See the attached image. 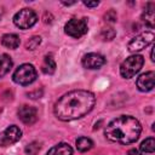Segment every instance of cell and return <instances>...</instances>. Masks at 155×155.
Wrapping results in <instances>:
<instances>
[{"label": "cell", "mask_w": 155, "mask_h": 155, "mask_svg": "<svg viewBox=\"0 0 155 155\" xmlns=\"http://www.w3.org/2000/svg\"><path fill=\"white\" fill-rule=\"evenodd\" d=\"M38 21L36 13L30 8H23L13 16V23L19 29H29Z\"/></svg>", "instance_id": "5b68a950"}, {"label": "cell", "mask_w": 155, "mask_h": 155, "mask_svg": "<svg viewBox=\"0 0 155 155\" xmlns=\"http://www.w3.org/2000/svg\"><path fill=\"white\" fill-rule=\"evenodd\" d=\"M11 68H12V59H11V57L5 54V53L0 54V78L5 76L10 71Z\"/></svg>", "instance_id": "5bb4252c"}, {"label": "cell", "mask_w": 155, "mask_h": 155, "mask_svg": "<svg viewBox=\"0 0 155 155\" xmlns=\"http://www.w3.org/2000/svg\"><path fill=\"white\" fill-rule=\"evenodd\" d=\"M40 144L38 143V142H31V143H29L27 147H25V153L28 154V155H36L38 153H39V150H40Z\"/></svg>", "instance_id": "d6986e66"}, {"label": "cell", "mask_w": 155, "mask_h": 155, "mask_svg": "<svg viewBox=\"0 0 155 155\" xmlns=\"http://www.w3.org/2000/svg\"><path fill=\"white\" fill-rule=\"evenodd\" d=\"M64 31L69 36L79 39L87 33V22L85 18H73L65 23Z\"/></svg>", "instance_id": "8992f818"}, {"label": "cell", "mask_w": 155, "mask_h": 155, "mask_svg": "<svg viewBox=\"0 0 155 155\" xmlns=\"http://www.w3.org/2000/svg\"><path fill=\"white\" fill-rule=\"evenodd\" d=\"M104 18H105L107 22H115V21H116V13H115V11H114V10L108 11V12L105 13Z\"/></svg>", "instance_id": "7402d4cb"}, {"label": "cell", "mask_w": 155, "mask_h": 155, "mask_svg": "<svg viewBox=\"0 0 155 155\" xmlns=\"http://www.w3.org/2000/svg\"><path fill=\"white\" fill-rule=\"evenodd\" d=\"M41 69H42V71L45 74H53L54 73V70H56V63H54V59L52 58L51 54L45 56Z\"/></svg>", "instance_id": "2e32d148"}, {"label": "cell", "mask_w": 155, "mask_h": 155, "mask_svg": "<svg viewBox=\"0 0 155 155\" xmlns=\"http://www.w3.org/2000/svg\"><path fill=\"white\" fill-rule=\"evenodd\" d=\"M46 155H73V149L67 143H59L52 147Z\"/></svg>", "instance_id": "7c38bea8"}, {"label": "cell", "mask_w": 155, "mask_h": 155, "mask_svg": "<svg viewBox=\"0 0 155 155\" xmlns=\"http://www.w3.org/2000/svg\"><path fill=\"white\" fill-rule=\"evenodd\" d=\"M140 132L142 126L136 117L130 115H121L107 125L104 134L111 142L130 144L139 138Z\"/></svg>", "instance_id": "7a4b0ae2"}, {"label": "cell", "mask_w": 155, "mask_h": 155, "mask_svg": "<svg viewBox=\"0 0 155 155\" xmlns=\"http://www.w3.org/2000/svg\"><path fill=\"white\" fill-rule=\"evenodd\" d=\"M144 59L140 54H133L127 57L120 65V74L125 79L133 78L143 67Z\"/></svg>", "instance_id": "3957f363"}, {"label": "cell", "mask_w": 155, "mask_h": 155, "mask_svg": "<svg viewBox=\"0 0 155 155\" xmlns=\"http://www.w3.org/2000/svg\"><path fill=\"white\" fill-rule=\"evenodd\" d=\"M149 8L147 7L143 16H142V19L143 22L149 27V28H154V23H155V12H154V4H149Z\"/></svg>", "instance_id": "9a60e30c"}, {"label": "cell", "mask_w": 155, "mask_h": 155, "mask_svg": "<svg viewBox=\"0 0 155 155\" xmlns=\"http://www.w3.org/2000/svg\"><path fill=\"white\" fill-rule=\"evenodd\" d=\"M93 147V142L87 137H80L76 139V148L79 151H87Z\"/></svg>", "instance_id": "e0dca14e"}, {"label": "cell", "mask_w": 155, "mask_h": 155, "mask_svg": "<svg viewBox=\"0 0 155 155\" xmlns=\"http://www.w3.org/2000/svg\"><path fill=\"white\" fill-rule=\"evenodd\" d=\"M18 117L22 122L27 124V125H31L36 121L38 119V111L34 107H30V105H22L19 107L18 111Z\"/></svg>", "instance_id": "30bf717a"}, {"label": "cell", "mask_w": 155, "mask_h": 155, "mask_svg": "<svg viewBox=\"0 0 155 155\" xmlns=\"http://www.w3.org/2000/svg\"><path fill=\"white\" fill-rule=\"evenodd\" d=\"M154 81H155V73L154 71L143 73L137 79V87L142 92H149L154 88Z\"/></svg>", "instance_id": "8fae6325"}, {"label": "cell", "mask_w": 155, "mask_h": 155, "mask_svg": "<svg viewBox=\"0 0 155 155\" xmlns=\"http://www.w3.org/2000/svg\"><path fill=\"white\" fill-rule=\"evenodd\" d=\"M22 137V131L16 125L8 126L6 130L0 132V147H8L18 142Z\"/></svg>", "instance_id": "ba28073f"}, {"label": "cell", "mask_w": 155, "mask_h": 155, "mask_svg": "<svg viewBox=\"0 0 155 155\" xmlns=\"http://www.w3.org/2000/svg\"><path fill=\"white\" fill-rule=\"evenodd\" d=\"M62 4L65 5V6H70V5H74L75 1H62Z\"/></svg>", "instance_id": "d4e9b609"}, {"label": "cell", "mask_w": 155, "mask_h": 155, "mask_svg": "<svg viewBox=\"0 0 155 155\" xmlns=\"http://www.w3.org/2000/svg\"><path fill=\"white\" fill-rule=\"evenodd\" d=\"M41 42V38L40 36H33L31 39H29V41L27 42V48L28 50H35Z\"/></svg>", "instance_id": "ffe728a7"}, {"label": "cell", "mask_w": 155, "mask_h": 155, "mask_svg": "<svg viewBox=\"0 0 155 155\" xmlns=\"http://www.w3.org/2000/svg\"><path fill=\"white\" fill-rule=\"evenodd\" d=\"M96 103L94 94L85 90H75L63 94L54 104V115L62 121H71L88 114Z\"/></svg>", "instance_id": "6da1fadb"}, {"label": "cell", "mask_w": 155, "mask_h": 155, "mask_svg": "<svg viewBox=\"0 0 155 155\" xmlns=\"http://www.w3.org/2000/svg\"><path fill=\"white\" fill-rule=\"evenodd\" d=\"M84 5H86L87 7H96L99 5V1H84Z\"/></svg>", "instance_id": "603a6c76"}, {"label": "cell", "mask_w": 155, "mask_h": 155, "mask_svg": "<svg viewBox=\"0 0 155 155\" xmlns=\"http://www.w3.org/2000/svg\"><path fill=\"white\" fill-rule=\"evenodd\" d=\"M140 151L143 154H153L155 151V139L153 137L147 138L140 144Z\"/></svg>", "instance_id": "ac0fdd59"}, {"label": "cell", "mask_w": 155, "mask_h": 155, "mask_svg": "<svg viewBox=\"0 0 155 155\" xmlns=\"http://www.w3.org/2000/svg\"><path fill=\"white\" fill-rule=\"evenodd\" d=\"M82 65L86 69H99L105 64V58L99 53H87L82 57Z\"/></svg>", "instance_id": "9c48e42d"}, {"label": "cell", "mask_w": 155, "mask_h": 155, "mask_svg": "<svg viewBox=\"0 0 155 155\" xmlns=\"http://www.w3.org/2000/svg\"><path fill=\"white\" fill-rule=\"evenodd\" d=\"M128 155H142V154H139L136 149H132V150H130V151H128Z\"/></svg>", "instance_id": "cb8c5ba5"}, {"label": "cell", "mask_w": 155, "mask_h": 155, "mask_svg": "<svg viewBox=\"0 0 155 155\" xmlns=\"http://www.w3.org/2000/svg\"><path fill=\"white\" fill-rule=\"evenodd\" d=\"M101 36L103 38V40H111L115 36V30L113 28H105L102 30Z\"/></svg>", "instance_id": "44dd1931"}, {"label": "cell", "mask_w": 155, "mask_h": 155, "mask_svg": "<svg viewBox=\"0 0 155 155\" xmlns=\"http://www.w3.org/2000/svg\"><path fill=\"white\" fill-rule=\"evenodd\" d=\"M19 42H21V40H19L18 35H16V34H5L1 39V44L5 47L11 48V50L17 48L19 46Z\"/></svg>", "instance_id": "4fadbf2b"}, {"label": "cell", "mask_w": 155, "mask_h": 155, "mask_svg": "<svg viewBox=\"0 0 155 155\" xmlns=\"http://www.w3.org/2000/svg\"><path fill=\"white\" fill-rule=\"evenodd\" d=\"M36 76H38L36 69L31 64L25 63V64L19 65L16 69V71L12 75V79H13V81L16 84L22 85V86H27V85L34 82Z\"/></svg>", "instance_id": "277c9868"}, {"label": "cell", "mask_w": 155, "mask_h": 155, "mask_svg": "<svg viewBox=\"0 0 155 155\" xmlns=\"http://www.w3.org/2000/svg\"><path fill=\"white\" fill-rule=\"evenodd\" d=\"M154 40V33L153 31H144L140 33L139 35H137L136 38H133L130 42H128V51L131 52H137L140 51L143 48H145L148 45H150Z\"/></svg>", "instance_id": "52a82bcc"}]
</instances>
